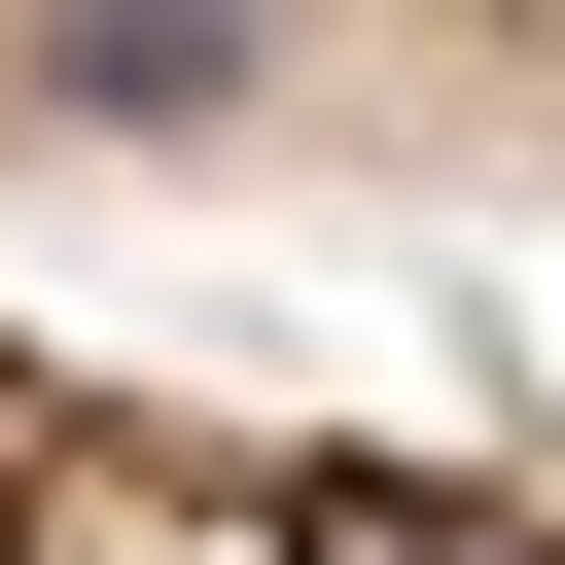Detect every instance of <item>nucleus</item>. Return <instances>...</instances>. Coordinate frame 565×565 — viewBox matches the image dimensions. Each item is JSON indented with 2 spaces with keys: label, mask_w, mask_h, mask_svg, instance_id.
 Here are the masks:
<instances>
[{
  "label": "nucleus",
  "mask_w": 565,
  "mask_h": 565,
  "mask_svg": "<svg viewBox=\"0 0 565 565\" xmlns=\"http://www.w3.org/2000/svg\"><path fill=\"white\" fill-rule=\"evenodd\" d=\"M0 212H565V0H0Z\"/></svg>",
  "instance_id": "f257e3e1"
},
{
  "label": "nucleus",
  "mask_w": 565,
  "mask_h": 565,
  "mask_svg": "<svg viewBox=\"0 0 565 565\" xmlns=\"http://www.w3.org/2000/svg\"><path fill=\"white\" fill-rule=\"evenodd\" d=\"M0 565H565V459L353 424V388H177L0 318Z\"/></svg>",
  "instance_id": "f03ea898"
}]
</instances>
